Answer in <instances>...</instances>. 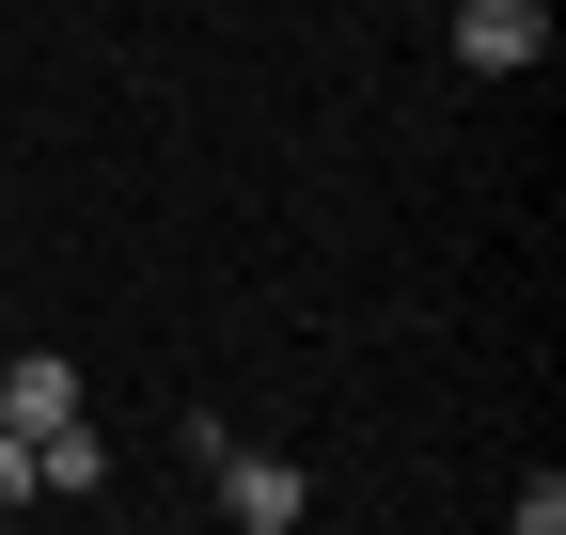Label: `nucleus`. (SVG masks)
I'll return each instance as SVG.
<instances>
[{"label":"nucleus","mask_w":566,"mask_h":535,"mask_svg":"<svg viewBox=\"0 0 566 535\" xmlns=\"http://www.w3.org/2000/svg\"><path fill=\"white\" fill-rule=\"evenodd\" d=\"M457 63H472V80H520V63H551V0H457Z\"/></svg>","instance_id":"obj_1"},{"label":"nucleus","mask_w":566,"mask_h":535,"mask_svg":"<svg viewBox=\"0 0 566 535\" xmlns=\"http://www.w3.org/2000/svg\"><path fill=\"white\" fill-rule=\"evenodd\" d=\"M205 473H221V520H237V535H300V504H315V489L283 473V457H252V441L205 457Z\"/></svg>","instance_id":"obj_2"},{"label":"nucleus","mask_w":566,"mask_h":535,"mask_svg":"<svg viewBox=\"0 0 566 535\" xmlns=\"http://www.w3.org/2000/svg\"><path fill=\"white\" fill-rule=\"evenodd\" d=\"M111 489V441L80 426V410H63V426H32V504H95Z\"/></svg>","instance_id":"obj_3"},{"label":"nucleus","mask_w":566,"mask_h":535,"mask_svg":"<svg viewBox=\"0 0 566 535\" xmlns=\"http://www.w3.org/2000/svg\"><path fill=\"white\" fill-rule=\"evenodd\" d=\"M63 410H80V363H48V347H17V363H0V426H63Z\"/></svg>","instance_id":"obj_4"},{"label":"nucleus","mask_w":566,"mask_h":535,"mask_svg":"<svg viewBox=\"0 0 566 535\" xmlns=\"http://www.w3.org/2000/svg\"><path fill=\"white\" fill-rule=\"evenodd\" d=\"M0 504H32V441L17 426H0Z\"/></svg>","instance_id":"obj_5"},{"label":"nucleus","mask_w":566,"mask_h":535,"mask_svg":"<svg viewBox=\"0 0 566 535\" xmlns=\"http://www.w3.org/2000/svg\"><path fill=\"white\" fill-rule=\"evenodd\" d=\"M0 206H17V189H0Z\"/></svg>","instance_id":"obj_6"}]
</instances>
